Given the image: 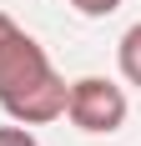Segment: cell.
I'll return each mask as SVG.
<instances>
[{
	"mask_svg": "<svg viewBox=\"0 0 141 146\" xmlns=\"http://www.w3.org/2000/svg\"><path fill=\"white\" fill-rule=\"evenodd\" d=\"M81 15H91V20H101V15H111V10H121V0H70Z\"/></svg>",
	"mask_w": 141,
	"mask_h": 146,
	"instance_id": "obj_4",
	"label": "cell"
},
{
	"mask_svg": "<svg viewBox=\"0 0 141 146\" xmlns=\"http://www.w3.org/2000/svg\"><path fill=\"white\" fill-rule=\"evenodd\" d=\"M66 116L86 136H111L126 126V91L116 81H106V76H81L66 91Z\"/></svg>",
	"mask_w": 141,
	"mask_h": 146,
	"instance_id": "obj_2",
	"label": "cell"
},
{
	"mask_svg": "<svg viewBox=\"0 0 141 146\" xmlns=\"http://www.w3.org/2000/svg\"><path fill=\"white\" fill-rule=\"evenodd\" d=\"M66 81L56 76L51 56L0 10V106L20 126H45L66 116Z\"/></svg>",
	"mask_w": 141,
	"mask_h": 146,
	"instance_id": "obj_1",
	"label": "cell"
},
{
	"mask_svg": "<svg viewBox=\"0 0 141 146\" xmlns=\"http://www.w3.org/2000/svg\"><path fill=\"white\" fill-rule=\"evenodd\" d=\"M0 146H41V141H35V136L15 121V126H0Z\"/></svg>",
	"mask_w": 141,
	"mask_h": 146,
	"instance_id": "obj_5",
	"label": "cell"
},
{
	"mask_svg": "<svg viewBox=\"0 0 141 146\" xmlns=\"http://www.w3.org/2000/svg\"><path fill=\"white\" fill-rule=\"evenodd\" d=\"M116 60H121V76H126L131 86H141V20L121 35V45H116Z\"/></svg>",
	"mask_w": 141,
	"mask_h": 146,
	"instance_id": "obj_3",
	"label": "cell"
}]
</instances>
